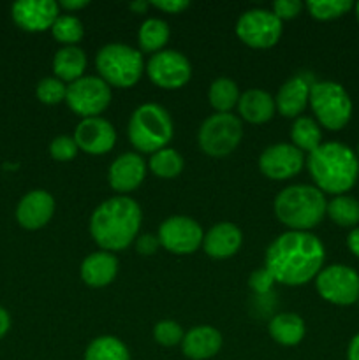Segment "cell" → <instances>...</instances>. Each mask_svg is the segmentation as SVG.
Instances as JSON below:
<instances>
[{
	"instance_id": "74e56055",
	"label": "cell",
	"mask_w": 359,
	"mask_h": 360,
	"mask_svg": "<svg viewBox=\"0 0 359 360\" xmlns=\"http://www.w3.org/2000/svg\"><path fill=\"white\" fill-rule=\"evenodd\" d=\"M275 283H277V281H275L273 274H271L266 267H260V269L253 271L248 278V287L260 295L267 294V292L273 288Z\"/></svg>"
},
{
	"instance_id": "603a6c76",
	"label": "cell",
	"mask_w": 359,
	"mask_h": 360,
	"mask_svg": "<svg viewBox=\"0 0 359 360\" xmlns=\"http://www.w3.org/2000/svg\"><path fill=\"white\" fill-rule=\"evenodd\" d=\"M238 111L245 122L252 125H263L273 118L277 112V104H275V97H271L267 91L252 88L239 95Z\"/></svg>"
},
{
	"instance_id": "ee69618b",
	"label": "cell",
	"mask_w": 359,
	"mask_h": 360,
	"mask_svg": "<svg viewBox=\"0 0 359 360\" xmlns=\"http://www.w3.org/2000/svg\"><path fill=\"white\" fill-rule=\"evenodd\" d=\"M9 327H11L9 313H7L6 309H4L2 306H0V340H2V338L6 336L7 330H9Z\"/></svg>"
},
{
	"instance_id": "4dcf8cb0",
	"label": "cell",
	"mask_w": 359,
	"mask_h": 360,
	"mask_svg": "<svg viewBox=\"0 0 359 360\" xmlns=\"http://www.w3.org/2000/svg\"><path fill=\"white\" fill-rule=\"evenodd\" d=\"M148 167L155 176L162 179H172L183 171V158L172 148H162L150 155Z\"/></svg>"
},
{
	"instance_id": "e0dca14e",
	"label": "cell",
	"mask_w": 359,
	"mask_h": 360,
	"mask_svg": "<svg viewBox=\"0 0 359 360\" xmlns=\"http://www.w3.org/2000/svg\"><path fill=\"white\" fill-rule=\"evenodd\" d=\"M315 83L312 74L298 72L289 77L275 97L278 112L285 118H299L310 101V90Z\"/></svg>"
},
{
	"instance_id": "b9f144b4",
	"label": "cell",
	"mask_w": 359,
	"mask_h": 360,
	"mask_svg": "<svg viewBox=\"0 0 359 360\" xmlns=\"http://www.w3.org/2000/svg\"><path fill=\"white\" fill-rule=\"evenodd\" d=\"M347 246L352 253L359 259V227L352 229L351 234L347 238Z\"/></svg>"
},
{
	"instance_id": "d590c367",
	"label": "cell",
	"mask_w": 359,
	"mask_h": 360,
	"mask_svg": "<svg viewBox=\"0 0 359 360\" xmlns=\"http://www.w3.org/2000/svg\"><path fill=\"white\" fill-rule=\"evenodd\" d=\"M77 151H80V148H77L74 137L70 136H58L49 144V155H51V158H55L58 162L73 160L77 155Z\"/></svg>"
},
{
	"instance_id": "4fadbf2b",
	"label": "cell",
	"mask_w": 359,
	"mask_h": 360,
	"mask_svg": "<svg viewBox=\"0 0 359 360\" xmlns=\"http://www.w3.org/2000/svg\"><path fill=\"white\" fill-rule=\"evenodd\" d=\"M158 243L162 248L176 255H189L203 246L204 232L194 218L169 217L158 227Z\"/></svg>"
},
{
	"instance_id": "ba28073f",
	"label": "cell",
	"mask_w": 359,
	"mask_h": 360,
	"mask_svg": "<svg viewBox=\"0 0 359 360\" xmlns=\"http://www.w3.org/2000/svg\"><path fill=\"white\" fill-rule=\"evenodd\" d=\"M243 137L241 120L232 112H215L199 127L197 141L203 153L213 158H224L239 146Z\"/></svg>"
},
{
	"instance_id": "7bdbcfd3",
	"label": "cell",
	"mask_w": 359,
	"mask_h": 360,
	"mask_svg": "<svg viewBox=\"0 0 359 360\" xmlns=\"http://www.w3.org/2000/svg\"><path fill=\"white\" fill-rule=\"evenodd\" d=\"M347 360H359V334H355L348 343Z\"/></svg>"
},
{
	"instance_id": "e575fe53",
	"label": "cell",
	"mask_w": 359,
	"mask_h": 360,
	"mask_svg": "<svg viewBox=\"0 0 359 360\" xmlns=\"http://www.w3.org/2000/svg\"><path fill=\"white\" fill-rule=\"evenodd\" d=\"M183 329L180 327L178 322L175 320H160V322L155 323L153 327V338L158 345L162 347H176L183 341Z\"/></svg>"
},
{
	"instance_id": "9c48e42d",
	"label": "cell",
	"mask_w": 359,
	"mask_h": 360,
	"mask_svg": "<svg viewBox=\"0 0 359 360\" xmlns=\"http://www.w3.org/2000/svg\"><path fill=\"white\" fill-rule=\"evenodd\" d=\"M65 102L74 115L95 118L111 104V86L99 76H83L67 84Z\"/></svg>"
},
{
	"instance_id": "bcb514c9",
	"label": "cell",
	"mask_w": 359,
	"mask_h": 360,
	"mask_svg": "<svg viewBox=\"0 0 359 360\" xmlns=\"http://www.w3.org/2000/svg\"><path fill=\"white\" fill-rule=\"evenodd\" d=\"M355 16H358V21H359V2L358 4H355Z\"/></svg>"
},
{
	"instance_id": "30bf717a",
	"label": "cell",
	"mask_w": 359,
	"mask_h": 360,
	"mask_svg": "<svg viewBox=\"0 0 359 360\" xmlns=\"http://www.w3.org/2000/svg\"><path fill=\"white\" fill-rule=\"evenodd\" d=\"M282 21L270 9H248L236 21V35L253 49L273 48L282 37Z\"/></svg>"
},
{
	"instance_id": "8d00e7d4",
	"label": "cell",
	"mask_w": 359,
	"mask_h": 360,
	"mask_svg": "<svg viewBox=\"0 0 359 360\" xmlns=\"http://www.w3.org/2000/svg\"><path fill=\"white\" fill-rule=\"evenodd\" d=\"M305 4L299 2V0H277L271 6V11H273L275 16L280 21L292 20V18H298L301 14Z\"/></svg>"
},
{
	"instance_id": "d6a6232c",
	"label": "cell",
	"mask_w": 359,
	"mask_h": 360,
	"mask_svg": "<svg viewBox=\"0 0 359 360\" xmlns=\"http://www.w3.org/2000/svg\"><path fill=\"white\" fill-rule=\"evenodd\" d=\"M310 16L319 21L336 20L354 7L351 0H310L305 4Z\"/></svg>"
},
{
	"instance_id": "f35d334b",
	"label": "cell",
	"mask_w": 359,
	"mask_h": 360,
	"mask_svg": "<svg viewBox=\"0 0 359 360\" xmlns=\"http://www.w3.org/2000/svg\"><path fill=\"white\" fill-rule=\"evenodd\" d=\"M150 6L162 11V13L180 14L185 9H189L190 2H187V0H153V2H150Z\"/></svg>"
},
{
	"instance_id": "7a4b0ae2",
	"label": "cell",
	"mask_w": 359,
	"mask_h": 360,
	"mask_svg": "<svg viewBox=\"0 0 359 360\" xmlns=\"http://www.w3.org/2000/svg\"><path fill=\"white\" fill-rule=\"evenodd\" d=\"M143 213L139 204L125 195L109 197L99 204L90 217V236L102 252H122L139 234Z\"/></svg>"
},
{
	"instance_id": "484cf974",
	"label": "cell",
	"mask_w": 359,
	"mask_h": 360,
	"mask_svg": "<svg viewBox=\"0 0 359 360\" xmlns=\"http://www.w3.org/2000/svg\"><path fill=\"white\" fill-rule=\"evenodd\" d=\"M292 146L298 148L303 153H312L322 144V130L320 125L310 116H299L291 127Z\"/></svg>"
},
{
	"instance_id": "7c38bea8",
	"label": "cell",
	"mask_w": 359,
	"mask_h": 360,
	"mask_svg": "<svg viewBox=\"0 0 359 360\" xmlns=\"http://www.w3.org/2000/svg\"><path fill=\"white\" fill-rule=\"evenodd\" d=\"M144 70L151 83L164 90H178L192 77V65L189 58L176 49H162L151 55Z\"/></svg>"
},
{
	"instance_id": "9a60e30c",
	"label": "cell",
	"mask_w": 359,
	"mask_h": 360,
	"mask_svg": "<svg viewBox=\"0 0 359 360\" xmlns=\"http://www.w3.org/2000/svg\"><path fill=\"white\" fill-rule=\"evenodd\" d=\"M74 141L77 148L88 155H104L115 148L116 130L106 118H84L74 130Z\"/></svg>"
},
{
	"instance_id": "d6986e66",
	"label": "cell",
	"mask_w": 359,
	"mask_h": 360,
	"mask_svg": "<svg viewBox=\"0 0 359 360\" xmlns=\"http://www.w3.org/2000/svg\"><path fill=\"white\" fill-rule=\"evenodd\" d=\"M55 199L46 190H34L20 200L16 210L18 224L27 231H39L53 218Z\"/></svg>"
},
{
	"instance_id": "cb8c5ba5",
	"label": "cell",
	"mask_w": 359,
	"mask_h": 360,
	"mask_svg": "<svg viewBox=\"0 0 359 360\" xmlns=\"http://www.w3.org/2000/svg\"><path fill=\"white\" fill-rule=\"evenodd\" d=\"M87 53L77 46H63L53 56V72L63 83L70 84L83 77L87 69Z\"/></svg>"
},
{
	"instance_id": "ffe728a7",
	"label": "cell",
	"mask_w": 359,
	"mask_h": 360,
	"mask_svg": "<svg viewBox=\"0 0 359 360\" xmlns=\"http://www.w3.org/2000/svg\"><path fill=\"white\" fill-rule=\"evenodd\" d=\"M243 234L231 221H220L215 224L210 231L204 234L203 248L208 257L217 260L231 259L241 248Z\"/></svg>"
},
{
	"instance_id": "ac0fdd59",
	"label": "cell",
	"mask_w": 359,
	"mask_h": 360,
	"mask_svg": "<svg viewBox=\"0 0 359 360\" xmlns=\"http://www.w3.org/2000/svg\"><path fill=\"white\" fill-rule=\"evenodd\" d=\"M144 176H146V164L141 155L132 151L116 157L108 171L109 185L122 195L139 188L141 183L144 181Z\"/></svg>"
},
{
	"instance_id": "5bb4252c",
	"label": "cell",
	"mask_w": 359,
	"mask_h": 360,
	"mask_svg": "<svg viewBox=\"0 0 359 360\" xmlns=\"http://www.w3.org/2000/svg\"><path fill=\"white\" fill-rule=\"evenodd\" d=\"M305 153L289 143L271 144L260 153L259 171L266 178L284 181L298 176L305 167Z\"/></svg>"
},
{
	"instance_id": "4316f807",
	"label": "cell",
	"mask_w": 359,
	"mask_h": 360,
	"mask_svg": "<svg viewBox=\"0 0 359 360\" xmlns=\"http://www.w3.org/2000/svg\"><path fill=\"white\" fill-rule=\"evenodd\" d=\"M169 25L160 18H148L141 23L139 32H137V41H139L141 51L155 53L162 51L169 41Z\"/></svg>"
},
{
	"instance_id": "f1b7e54d",
	"label": "cell",
	"mask_w": 359,
	"mask_h": 360,
	"mask_svg": "<svg viewBox=\"0 0 359 360\" xmlns=\"http://www.w3.org/2000/svg\"><path fill=\"white\" fill-rule=\"evenodd\" d=\"M84 360H130V354L118 338L99 336L87 347Z\"/></svg>"
},
{
	"instance_id": "2e32d148",
	"label": "cell",
	"mask_w": 359,
	"mask_h": 360,
	"mask_svg": "<svg viewBox=\"0 0 359 360\" xmlns=\"http://www.w3.org/2000/svg\"><path fill=\"white\" fill-rule=\"evenodd\" d=\"M14 23L27 32H44L60 16L55 0H20L11 9Z\"/></svg>"
},
{
	"instance_id": "f546056e",
	"label": "cell",
	"mask_w": 359,
	"mask_h": 360,
	"mask_svg": "<svg viewBox=\"0 0 359 360\" xmlns=\"http://www.w3.org/2000/svg\"><path fill=\"white\" fill-rule=\"evenodd\" d=\"M326 214L340 227L355 229L359 224V202L354 197L336 195L327 202Z\"/></svg>"
},
{
	"instance_id": "ab89813d",
	"label": "cell",
	"mask_w": 359,
	"mask_h": 360,
	"mask_svg": "<svg viewBox=\"0 0 359 360\" xmlns=\"http://www.w3.org/2000/svg\"><path fill=\"white\" fill-rule=\"evenodd\" d=\"M158 248H160V243H158L157 236L144 234L136 239V250L141 255H153V253H157Z\"/></svg>"
},
{
	"instance_id": "6da1fadb",
	"label": "cell",
	"mask_w": 359,
	"mask_h": 360,
	"mask_svg": "<svg viewBox=\"0 0 359 360\" xmlns=\"http://www.w3.org/2000/svg\"><path fill=\"white\" fill-rule=\"evenodd\" d=\"M326 250L312 232L287 231L275 238L266 250L264 267L275 281L287 287H301L315 280L322 271Z\"/></svg>"
},
{
	"instance_id": "3957f363",
	"label": "cell",
	"mask_w": 359,
	"mask_h": 360,
	"mask_svg": "<svg viewBox=\"0 0 359 360\" xmlns=\"http://www.w3.org/2000/svg\"><path fill=\"white\" fill-rule=\"evenodd\" d=\"M313 183L322 193L345 195L359 178V158L341 143H322L306 158Z\"/></svg>"
},
{
	"instance_id": "277c9868",
	"label": "cell",
	"mask_w": 359,
	"mask_h": 360,
	"mask_svg": "<svg viewBox=\"0 0 359 360\" xmlns=\"http://www.w3.org/2000/svg\"><path fill=\"white\" fill-rule=\"evenodd\" d=\"M327 200L317 186L291 185L275 197L273 211L289 231L308 232L326 217Z\"/></svg>"
},
{
	"instance_id": "5b68a950",
	"label": "cell",
	"mask_w": 359,
	"mask_h": 360,
	"mask_svg": "<svg viewBox=\"0 0 359 360\" xmlns=\"http://www.w3.org/2000/svg\"><path fill=\"white\" fill-rule=\"evenodd\" d=\"M129 141L139 153H155L168 148L172 139L175 127L168 109L155 102H146L134 109L129 120Z\"/></svg>"
},
{
	"instance_id": "836d02e7",
	"label": "cell",
	"mask_w": 359,
	"mask_h": 360,
	"mask_svg": "<svg viewBox=\"0 0 359 360\" xmlns=\"http://www.w3.org/2000/svg\"><path fill=\"white\" fill-rule=\"evenodd\" d=\"M35 95H37L42 104L56 105L65 101L67 84L60 81L58 77H44V79L39 81L37 88H35Z\"/></svg>"
},
{
	"instance_id": "60d3db41",
	"label": "cell",
	"mask_w": 359,
	"mask_h": 360,
	"mask_svg": "<svg viewBox=\"0 0 359 360\" xmlns=\"http://www.w3.org/2000/svg\"><path fill=\"white\" fill-rule=\"evenodd\" d=\"M90 6V2L88 0H62V2L58 4L60 9H65L67 13H73V11H80L83 9V7Z\"/></svg>"
},
{
	"instance_id": "1f68e13d",
	"label": "cell",
	"mask_w": 359,
	"mask_h": 360,
	"mask_svg": "<svg viewBox=\"0 0 359 360\" xmlns=\"http://www.w3.org/2000/svg\"><path fill=\"white\" fill-rule=\"evenodd\" d=\"M51 34L63 46H76V42L83 39L84 28L80 18H76L74 14H60L53 23Z\"/></svg>"
},
{
	"instance_id": "d4e9b609",
	"label": "cell",
	"mask_w": 359,
	"mask_h": 360,
	"mask_svg": "<svg viewBox=\"0 0 359 360\" xmlns=\"http://www.w3.org/2000/svg\"><path fill=\"white\" fill-rule=\"evenodd\" d=\"M270 336L282 347H296L306 334L305 320L296 313H278L270 320Z\"/></svg>"
},
{
	"instance_id": "44dd1931",
	"label": "cell",
	"mask_w": 359,
	"mask_h": 360,
	"mask_svg": "<svg viewBox=\"0 0 359 360\" xmlns=\"http://www.w3.org/2000/svg\"><path fill=\"white\" fill-rule=\"evenodd\" d=\"M81 280L92 288L108 287L118 274V259L109 252L90 253L81 262Z\"/></svg>"
},
{
	"instance_id": "7402d4cb",
	"label": "cell",
	"mask_w": 359,
	"mask_h": 360,
	"mask_svg": "<svg viewBox=\"0 0 359 360\" xmlns=\"http://www.w3.org/2000/svg\"><path fill=\"white\" fill-rule=\"evenodd\" d=\"M222 334L215 327L199 326L183 336L182 350L190 360H208L220 352Z\"/></svg>"
},
{
	"instance_id": "f6af8a7d",
	"label": "cell",
	"mask_w": 359,
	"mask_h": 360,
	"mask_svg": "<svg viewBox=\"0 0 359 360\" xmlns=\"http://www.w3.org/2000/svg\"><path fill=\"white\" fill-rule=\"evenodd\" d=\"M129 7L134 13L144 14L148 11V7H150V2H146V0H134V2H130Z\"/></svg>"
},
{
	"instance_id": "8fae6325",
	"label": "cell",
	"mask_w": 359,
	"mask_h": 360,
	"mask_svg": "<svg viewBox=\"0 0 359 360\" xmlns=\"http://www.w3.org/2000/svg\"><path fill=\"white\" fill-rule=\"evenodd\" d=\"M315 288L324 301L351 306L359 301V274L344 264L322 267L315 278Z\"/></svg>"
},
{
	"instance_id": "8992f818",
	"label": "cell",
	"mask_w": 359,
	"mask_h": 360,
	"mask_svg": "<svg viewBox=\"0 0 359 360\" xmlns=\"http://www.w3.org/2000/svg\"><path fill=\"white\" fill-rule=\"evenodd\" d=\"M99 77L109 86L130 88L141 79L144 72V60L141 51L122 42H109L99 49L95 56Z\"/></svg>"
},
{
	"instance_id": "52a82bcc",
	"label": "cell",
	"mask_w": 359,
	"mask_h": 360,
	"mask_svg": "<svg viewBox=\"0 0 359 360\" xmlns=\"http://www.w3.org/2000/svg\"><path fill=\"white\" fill-rule=\"evenodd\" d=\"M310 108L315 122L327 130H341L352 116V101L347 90L334 81H315L310 90Z\"/></svg>"
},
{
	"instance_id": "83f0119b",
	"label": "cell",
	"mask_w": 359,
	"mask_h": 360,
	"mask_svg": "<svg viewBox=\"0 0 359 360\" xmlns=\"http://www.w3.org/2000/svg\"><path fill=\"white\" fill-rule=\"evenodd\" d=\"M211 108L217 112H231L239 102L238 84L229 77H217L208 90Z\"/></svg>"
},
{
	"instance_id": "7dc6e473",
	"label": "cell",
	"mask_w": 359,
	"mask_h": 360,
	"mask_svg": "<svg viewBox=\"0 0 359 360\" xmlns=\"http://www.w3.org/2000/svg\"><path fill=\"white\" fill-rule=\"evenodd\" d=\"M358 158H359V144H358Z\"/></svg>"
}]
</instances>
